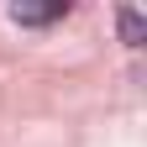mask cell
<instances>
[{
  "instance_id": "cell-2",
  "label": "cell",
  "mask_w": 147,
  "mask_h": 147,
  "mask_svg": "<svg viewBox=\"0 0 147 147\" xmlns=\"http://www.w3.org/2000/svg\"><path fill=\"white\" fill-rule=\"evenodd\" d=\"M116 21H121V42H126V47H142V37H147V21H142V16H137L131 5H126V11L116 16Z\"/></svg>"
},
{
  "instance_id": "cell-1",
  "label": "cell",
  "mask_w": 147,
  "mask_h": 147,
  "mask_svg": "<svg viewBox=\"0 0 147 147\" xmlns=\"http://www.w3.org/2000/svg\"><path fill=\"white\" fill-rule=\"evenodd\" d=\"M68 5L58 0V5H11V21L16 26H47V21H63Z\"/></svg>"
}]
</instances>
